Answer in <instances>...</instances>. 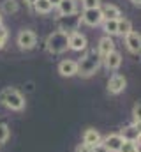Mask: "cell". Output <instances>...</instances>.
Wrapping results in <instances>:
<instances>
[{"label":"cell","mask_w":141,"mask_h":152,"mask_svg":"<svg viewBox=\"0 0 141 152\" xmlns=\"http://www.w3.org/2000/svg\"><path fill=\"white\" fill-rule=\"evenodd\" d=\"M101 66H102V58L99 57V53L95 50H90L78 62V75L81 76V78H90V76H94L99 71Z\"/></svg>","instance_id":"cell-1"},{"label":"cell","mask_w":141,"mask_h":152,"mask_svg":"<svg viewBox=\"0 0 141 152\" xmlns=\"http://www.w3.org/2000/svg\"><path fill=\"white\" fill-rule=\"evenodd\" d=\"M0 104H4L5 108H9L12 112H21L25 108V97L20 90L7 87L0 92Z\"/></svg>","instance_id":"cell-2"},{"label":"cell","mask_w":141,"mask_h":152,"mask_svg":"<svg viewBox=\"0 0 141 152\" xmlns=\"http://www.w3.org/2000/svg\"><path fill=\"white\" fill-rule=\"evenodd\" d=\"M46 50L53 55H60L64 51L69 50V36L64 34V32H51L48 37H46Z\"/></svg>","instance_id":"cell-3"},{"label":"cell","mask_w":141,"mask_h":152,"mask_svg":"<svg viewBox=\"0 0 141 152\" xmlns=\"http://www.w3.org/2000/svg\"><path fill=\"white\" fill-rule=\"evenodd\" d=\"M81 25V14L74 12V14H60L57 18V27H58V32H64V34H72V32H78V27Z\"/></svg>","instance_id":"cell-4"},{"label":"cell","mask_w":141,"mask_h":152,"mask_svg":"<svg viewBox=\"0 0 141 152\" xmlns=\"http://www.w3.org/2000/svg\"><path fill=\"white\" fill-rule=\"evenodd\" d=\"M125 87H127V80H125V76L120 75V73H115L108 80V92L113 94V96L122 94L125 90Z\"/></svg>","instance_id":"cell-5"},{"label":"cell","mask_w":141,"mask_h":152,"mask_svg":"<svg viewBox=\"0 0 141 152\" xmlns=\"http://www.w3.org/2000/svg\"><path fill=\"white\" fill-rule=\"evenodd\" d=\"M81 21L88 27H97L102 23V14L101 9H83L81 12Z\"/></svg>","instance_id":"cell-6"},{"label":"cell","mask_w":141,"mask_h":152,"mask_svg":"<svg viewBox=\"0 0 141 152\" xmlns=\"http://www.w3.org/2000/svg\"><path fill=\"white\" fill-rule=\"evenodd\" d=\"M35 44H37V36L32 30H21L18 34V46L21 50H25V51L32 50V48H35Z\"/></svg>","instance_id":"cell-7"},{"label":"cell","mask_w":141,"mask_h":152,"mask_svg":"<svg viewBox=\"0 0 141 152\" xmlns=\"http://www.w3.org/2000/svg\"><path fill=\"white\" fill-rule=\"evenodd\" d=\"M86 46H88V41L85 37V34H81V32H72V34H69V50L83 51V50H86Z\"/></svg>","instance_id":"cell-8"},{"label":"cell","mask_w":141,"mask_h":152,"mask_svg":"<svg viewBox=\"0 0 141 152\" xmlns=\"http://www.w3.org/2000/svg\"><path fill=\"white\" fill-rule=\"evenodd\" d=\"M102 62H104V67L108 71H116L122 66V55L116 50H113L111 53H108L104 58H102Z\"/></svg>","instance_id":"cell-9"},{"label":"cell","mask_w":141,"mask_h":152,"mask_svg":"<svg viewBox=\"0 0 141 152\" xmlns=\"http://www.w3.org/2000/svg\"><path fill=\"white\" fill-rule=\"evenodd\" d=\"M125 44H127V48H129L131 53H140V50H141V36H140V32L131 30V32L125 36Z\"/></svg>","instance_id":"cell-10"},{"label":"cell","mask_w":141,"mask_h":152,"mask_svg":"<svg viewBox=\"0 0 141 152\" xmlns=\"http://www.w3.org/2000/svg\"><path fill=\"white\" fill-rule=\"evenodd\" d=\"M58 73L64 78H70V76L78 75V62L76 60H62L58 64Z\"/></svg>","instance_id":"cell-11"},{"label":"cell","mask_w":141,"mask_h":152,"mask_svg":"<svg viewBox=\"0 0 141 152\" xmlns=\"http://www.w3.org/2000/svg\"><path fill=\"white\" fill-rule=\"evenodd\" d=\"M102 143H104V147L109 152H118L120 147H122V143H124V140H122V136L118 133H113V134L106 136L104 140H102Z\"/></svg>","instance_id":"cell-12"},{"label":"cell","mask_w":141,"mask_h":152,"mask_svg":"<svg viewBox=\"0 0 141 152\" xmlns=\"http://www.w3.org/2000/svg\"><path fill=\"white\" fill-rule=\"evenodd\" d=\"M120 136H122V140H127V142H140V126H127V127H124L120 133H118Z\"/></svg>","instance_id":"cell-13"},{"label":"cell","mask_w":141,"mask_h":152,"mask_svg":"<svg viewBox=\"0 0 141 152\" xmlns=\"http://www.w3.org/2000/svg\"><path fill=\"white\" fill-rule=\"evenodd\" d=\"M99 9H101L102 20H118V18H122L120 9H118L116 5H113V4H104V5L99 7Z\"/></svg>","instance_id":"cell-14"},{"label":"cell","mask_w":141,"mask_h":152,"mask_svg":"<svg viewBox=\"0 0 141 152\" xmlns=\"http://www.w3.org/2000/svg\"><path fill=\"white\" fill-rule=\"evenodd\" d=\"M101 142H102V138H101V133H99L97 129L88 127V129L83 133V143L94 147V145H97V143H101Z\"/></svg>","instance_id":"cell-15"},{"label":"cell","mask_w":141,"mask_h":152,"mask_svg":"<svg viewBox=\"0 0 141 152\" xmlns=\"http://www.w3.org/2000/svg\"><path fill=\"white\" fill-rule=\"evenodd\" d=\"M115 50V42H113V39L109 37V36H104V37L99 41V46H97V53H99V57L101 58H104L108 53H111Z\"/></svg>","instance_id":"cell-16"},{"label":"cell","mask_w":141,"mask_h":152,"mask_svg":"<svg viewBox=\"0 0 141 152\" xmlns=\"http://www.w3.org/2000/svg\"><path fill=\"white\" fill-rule=\"evenodd\" d=\"M57 7H58L60 14H74V12H78L76 0H60V4Z\"/></svg>","instance_id":"cell-17"},{"label":"cell","mask_w":141,"mask_h":152,"mask_svg":"<svg viewBox=\"0 0 141 152\" xmlns=\"http://www.w3.org/2000/svg\"><path fill=\"white\" fill-rule=\"evenodd\" d=\"M131 30H132L131 20H127V18H118V20H116V34H118V36H124V37H125Z\"/></svg>","instance_id":"cell-18"},{"label":"cell","mask_w":141,"mask_h":152,"mask_svg":"<svg viewBox=\"0 0 141 152\" xmlns=\"http://www.w3.org/2000/svg\"><path fill=\"white\" fill-rule=\"evenodd\" d=\"M18 9H20L18 0H4L2 2V12L4 14H14V12H18Z\"/></svg>","instance_id":"cell-19"},{"label":"cell","mask_w":141,"mask_h":152,"mask_svg":"<svg viewBox=\"0 0 141 152\" xmlns=\"http://www.w3.org/2000/svg\"><path fill=\"white\" fill-rule=\"evenodd\" d=\"M34 9L37 11V12H41V14H48V12H51L53 5H51L48 0H35Z\"/></svg>","instance_id":"cell-20"},{"label":"cell","mask_w":141,"mask_h":152,"mask_svg":"<svg viewBox=\"0 0 141 152\" xmlns=\"http://www.w3.org/2000/svg\"><path fill=\"white\" fill-rule=\"evenodd\" d=\"M102 23H104V32L111 37V36H118L116 34V20H102Z\"/></svg>","instance_id":"cell-21"},{"label":"cell","mask_w":141,"mask_h":152,"mask_svg":"<svg viewBox=\"0 0 141 152\" xmlns=\"http://www.w3.org/2000/svg\"><path fill=\"white\" fill-rule=\"evenodd\" d=\"M118 152H140V142H127L124 140Z\"/></svg>","instance_id":"cell-22"},{"label":"cell","mask_w":141,"mask_h":152,"mask_svg":"<svg viewBox=\"0 0 141 152\" xmlns=\"http://www.w3.org/2000/svg\"><path fill=\"white\" fill-rule=\"evenodd\" d=\"M9 134H11V129L5 122H0V143H5L9 140Z\"/></svg>","instance_id":"cell-23"},{"label":"cell","mask_w":141,"mask_h":152,"mask_svg":"<svg viewBox=\"0 0 141 152\" xmlns=\"http://www.w3.org/2000/svg\"><path fill=\"white\" fill-rule=\"evenodd\" d=\"M140 113H141V104L136 103L134 108H132V126H140V122H141Z\"/></svg>","instance_id":"cell-24"},{"label":"cell","mask_w":141,"mask_h":152,"mask_svg":"<svg viewBox=\"0 0 141 152\" xmlns=\"http://www.w3.org/2000/svg\"><path fill=\"white\" fill-rule=\"evenodd\" d=\"M101 0H83V9H99Z\"/></svg>","instance_id":"cell-25"},{"label":"cell","mask_w":141,"mask_h":152,"mask_svg":"<svg viewBox=\"0 0 141 152\" xmlns=\"http://www.w3.org/2000/svg\"><path fill=\"white\" fill-rule=\"evenodd\" d=\"M7 37H9V32H7V28H5L4 25H0V50L5 46V42H7Z\"/></svg>","instance_id":"cell-26"},{"label":"cell","mask_w":141,"mask_h":152,"mask_svg":"<svg viewBox=\"0 0 141 152\" xmlns=\"http://www.w3.org/2000/svg\"><path fill=\"white\" fill-rule=\"evenodd\" d=\"M76 152H92V147L86 145V143H79V145L76 147Z\"/></svg>","instance_id":"cell-27"},{"label":"cell","mask_w":141,"mask_h":152,"mask_svg":"<svg viewBox=\"0 0 141 152\" xmlns=\"http://www.w3.org/2000/svg\"><path fill=\"white\" fill-rule=\"evenodd\" d=\"M92 152H109V151L106 149L104 143L101 142V143H97V145H94V147H92Z\"/></svg>","instance_id":"cell-28"},{"label":"cell","mask_w":141,"mask_h":152,"mask_svg":"<svg viewBox=\"0 0 141 152\" xmlns=\"http://www.w3.org/2000/svg\"><path fill=\"white\" fill-rule=\"evenodd\" d=\"M27 90H28V92H32V90H34V83H32V81H30V83H27Z\"/></svg>","instance_id":"cell-29"},{"label":"cell","mask_w":141,"mask_h":152,"mask_svg":"<svg viewBox=\"0 0 141 152\" xmlns=\"http://www.w3.org/2000/svg\"><path fill=\"white\" fill-rule=\"evenodd\" d=\"M48 2H49V4H51V5H53V7H57V5H58V4H60V0H48Z\"/></svg>","instance_id":"cell-30"},{"label":"cell","mask_w":141,"mask_h":152,"mask_svg":"<svg viewBox=\"0 0 141 152\" xmlns=\"http://www.w3.org/2000/svg\"><path fill=\"white\" fill-rule=\"evenodd\" d=\"M23 2H25L27 5H34V4H35V0H23Z\"/></svg>","instance_id":"cell-31"},{"label":"cell","mask_w":141,"mask_h":152,"mask_svg":"<svg viewBox=\"0 0 141 152\" xmlns=\"http://www.w3.org/2000/svg\"><path fill=\"white\" fill-rule=\"evenodd\" d=\"M131 2H132L134 5H140V2H141V0H131Z\"/></svg>","instance_id":"cell-32"},{"label":"cell","mask_w":141,"mask_h":152,"mask_svg":"<svg viewBox=\"0 0 141 152\" xmlns=\"http://www.w3.org/2000/svg\"><path fill=\"white\" fill-rule=\"evenodd\" d=\"M0 25H2V12H0Z\"/></svg>","instance_id":"cell-33"}]
</instances>
